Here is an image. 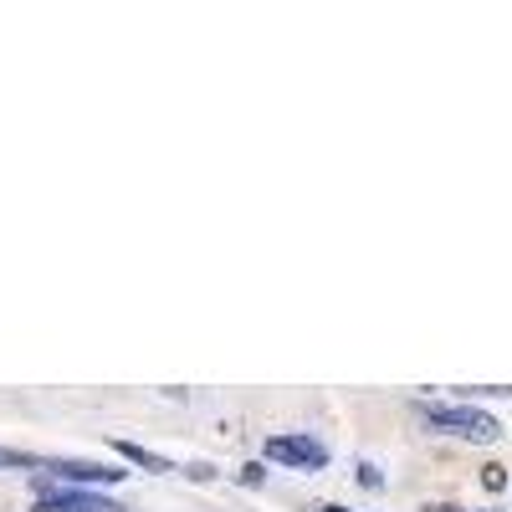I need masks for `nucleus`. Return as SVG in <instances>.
Listing matches in <instances>:
<instances>
[{
  "instance_id": "obj_4",
  "label": "nucleus",
  "mask_w": 512,
  "mask_h": 512,
  "mask_svg": "<svg viewBox=\"0 0 512 512\" xmlns=\"http://www.w3.org/2000/svg\"><path fill=\"white\" fill-rule=\"evenodd\" d=\"M267 461L292 466V472H323L328 451H323V441H313V436H267Z\"/></svg>"
},
{
  "instance_id": "obj_7",
  "label": "nucleus",
  "mask_w": 512,
  "mask_h": 512,
  "mask_svg": "<svg viewBox=\"0 0 512 512\" xmlns=\"http://www.w3.org/2000/svg\"><path fill=\"white\" fill-rule=\"evenodd\" d=\"M482 487H487V492H502V487H507V466H497V461L482 466Z\"/></svg>"
},
{
  "instance_id": "obj_11",
  "label": "nucleus",
  "mask_w": 512,
  "mask_h": 512,
  "mask_svg": "<svg viewBox=\"0 0 512 512\" xmlns=\"http://www.w3.org/2000/svg\"><path fill=\"white\" fill-rule=\"evenodd\" d=\"M425 512H461V507H451V502H436V507H425Z\"/></svg>"
},
{
  "instance_id": "obj_1",
  "label": "nucleus",
  "mask_w": 512,
  "mask_h": 512,
  "mask_svg": "<svg viewBox=\"0 0 512 512\" xmlns=\"http://www.w3.org/2000/svg\"><path fill=\"white\" fill-rule=\"evenodd\" d=\"M420 415L436 425V431L446 436H461V441H472V446H492L502 436V420L477 410V405H420Z\"/></svg>"
},
{
  "instance_id": "obj_12",
  "label": "nucleus",
  "mask_w": 512,
  "mask_h": 512,
  "mask_svg": "<svg viewBox=\"0 0 512 512\" xmlns=\"http://www.w3.org/2000/svg\"><path fill=\"white\" fill-rule=\"evenodd\" d=\"M318 512H354V507H338V502H323Z\"/></svg>"
},
{
  "instance_id": "obj_9",
  "label": "nucleus",
  "mask_w": 512,
  "mask_h": 512,
  "mask_svg": "<svg viewBox=\"0 0 512 512\" xmlns=\"http://www.w3.org/2000/svg\"><path fill=\"white\" fill-rule=\"evenodd\" d=\"M262 482H267V466L262 461H246L241 466V487H262Z\"/></svg>"
},
{
  "instance_id": "obj_10",
  "label": "nucleus",
  "mask_w": 512,
  "mask_h": 512,
  "mask_svg": "<svg viewBox=\"0 0 512 512\" xmlns=\"http://www.w3.org/2000/svg\"><path fill=\"white\" fill-rule=\"evenodd\" d=\"M185 477H190V482H216V466L195 461V466H185Z\"/></svg>"
},
{
  "instance_id": "obj_2",
  "label": "nucleus",
  "mask_w": 512,
  "mask_h": 512,
  "mask_svg": "<svg viewBox=\"0 0 512 512\" xmlns=\"http://www.w3.org/2000/svg\"><path fill=\"white\" fill-rule=\"evenodd\" d=\"M31 487H36V512H128V507H118L113 497H103V492H82V487H52V477H31Z\"/></svg>"
},
{
  "instance_id": "obj_8",
  "label": "nucleus",
  "mask_w": 512,
  "mask_h": 512,
  "mask_svg": "<svg viewBox=\"0 0 512 512\" xmlns=\"http://www.w3.org/2000/svg\"><path fill=\"white\" fill-rule=\"evenodd\" d=\"M359 487H369V492H379V487H384V472H379L374 461H359Z\"/></svg>"
},
{
  "instance_id": "obj_5",
  "label": "nucleus",
  "mask_w": 512,
  "mask_h": 512,
  "mask_svg": "<svg viewBox=\"0 0 512 512\" xmlns=\"http://www.w3.org/2000/svg\"><path fill=\"white\" fill-rule=\"evenodd\" d=\"M113 451L123 456V461H134V466H144V472H175L164 456H154L149 446H139V441H123V436H113Z\"/></svg>"
},
{
  "instance_id": "obj_3",
  "label": "nucleus",
  "mask_w": 512,
  "mask_h": 512,
  "mask_svg": "<svg viewBox=\"0 0 512 512\" xmlns=\"http://www.w3.org/2000/svg\"><path fill=\"white\" fill-rule=\"evenodd\" d=\"M41 472H47V477H62L67 487H82V492L113 487V482L123 477L118 466H103V461H77V456H41Z\"/></svg>"
},
{
  "instance_id": "obj_6",
  "label": "nucleus",
  "mask_w": 512,
  "mask_h": 512,
  "mask_svg": "<svg viewBox=\"0 0 512 512\" xmlns=\"http://www.w3.org/2000/svg\"><path fill=\"white\" fill-rule=\"evenodd\" d=\"M6 466H11V472H36V466H41V456H31V451H16V446H0V472H6Z\"/></svg>"
}]
</instances>
